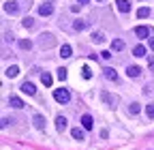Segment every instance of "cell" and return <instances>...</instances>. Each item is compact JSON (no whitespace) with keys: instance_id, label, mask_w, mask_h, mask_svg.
Here are the masks:
<instances>
[{"instance_id":"obj_1","label":"cell","mask_w":154,"mask_h":150,"mask_svg":"<svg viewBox=\"0 0 154 150\" xmlns=\"http://www.w3.org/2000/svg\"><path fill=\"white\" fill-rule=\"evenodd\" d=\"M54 99L60 103V105H66V103L71 101V95H69L66 88H56V90H54Z\"/></svg>"},{"instance_id":"obj_2","label":"cell","mask_w":154,"mask_h":150,"mask_svg":"<svg viewBox=\"0 0 154 150\" xmlns=\"http://www.w3.org/2000/svg\"><path fill=\"white\" fill-rule=\"evenodd\" d=\"M38 45H41L43 49H49V47H54V45H56V39H54V34H49V32H43L41 36H38Z\"/></svg>"},{"instance_id":"obj_3","label":"cell","mask_w":154,"mask_h":150,"mask_svg":"<svg viewBox=\"0 0 154 150\" xmlns=\"http://www.w3.org/2000/svg\"><path fill=\"white\" fill-rule=\"evenodd\" d=\"M22 92H24V95H28V97H34V95H36V86H34L32 82H24V84H22Z\"/></svg>"},{"instance_id":"obj_4","label":"cell","mask_w":154,"mask_h":150,"mask_svg":"<svg viewBox=\"0 0 154 150\" xmlns=\"http://www.w3.org/2000/svg\"><path fill=\"white\" fill-rule=\"evenodd\" d=\"M135 34L139 39H150V28L148 26H135Z\"/></svg>"},{"instance_id":"obj_5","label":"cell","mask_w":154,"mask_h":150,"mask_svg":"<svg viewBox=\"0 0 154 150\" xmlns=\"http://www.w3.org/2000/svg\"><path fill=\"white\" fill-rule=\"evenodd\" d=\"M116 7L120 13H131V2L128 0H116Z\"/></svg>"},{"instance_id":"obj_6","label":"cell","mask_w":154,"mask_h":150,"mask_svg":"<svg viewBox=\"0 0 154 150\" xmlns=\"http://www.w3.org/2000/svg\"><path fill=\"white\" fill-rule=\"evenodd\" d=\"M5 11L11 13V15H17V13H19V5L13 2V0H9V2H5Z\"/></svg>"},{"instance_id":"obj_7","label":"cell","mask_w":154,"mask_h":150,"mask_svg":"<svg viewBox=\"0 0 154 150\" xmlns=\"http://www.w3.org/2000/svg\"><path fill=\"white\" fill-rule=\"evenodd\" d=\"M32 122H34V127H36L38 131H45V118H43L41 114H34V116H32Z\"/></svg>"},{"instance_id":"obj_8","label":"cell","mask_w":154,"mask_h":150,"mask_svg":"<svg viewBox=\"0 0 154 150\" xmlns=\"http://www.w3.org/2000/svg\"><path fill=\"white\" fill-rule=\"evenodd\" d=\"M71 135H73V139H77V142H84V139H86V129H79V127H77V129L71 131Z\"/></svg>"},{"instance_id":"obj_9","label":"cell","mask_w":154,"mask_h":150,"mask_svg":"<svg viewBox=\"0 0 154 150\" xmlns=\"http://www.w3.org/2000/svg\"><path fill=\"white\" fill-rule=\"evenodd\" d=\"M82 127H84L86 131H90V129L94 127V120H92L90 114H84V116H82Z\"/></svg>"},{"instance_id":"obj_10","label":"cell","mask_w":154,"mask_h":150,"mask_svg":"<svg viewBox=\"0 0 154 150\" xmlns=\"http://www.w3.org/2000/svg\"><path fill=\"white\" fill-rule=\"evenodd\" d=\"M126 75H128V77H139V75H141V69H139L137 64H131V67H126Z\"/></svg>"},{"instance_id":"obj_11","label":"cell","mask_w":154,"mask_h":150,"mask_svg":"<svg viewBox=\"0 0 154 150\" xmlns=\"http://www.w3.org/2000/svg\"><path fill=\"white\" fill-rule=\"evenodd\" d=\"M101 99H103V103H107L109 107H116V99H113V97L109 95L107 90H103V92H101Z\"/></svg>"},{"instance_id":"obj_12","label":"cell","mask_w":154,"mask_h":150,"mask_svg":"<svg viewBox=\"0 0 154 150\" xmlns=\"http://www.w3.org/2000/svg\"><path fill=\"white\" fill-rule=\"evenodd\" d=\"M66 122H69V120H66L64 116H58V118H56V129L60 131V133H62V131H66V127H69Z\"/></svg>"},{"instance_id":"obj_13","label":"cell","mask_w":154,"mask_h":150,"mask_svg":"<svg viewBox=\"0 0 154 150\" xmlns=\"http://www.w3.org/2000/svg\"><path fill=\"white\" fill-rule=\"evenodd\" d=\"M38 13H41L43 17H47V15H51V13H54V7H51L49 2H45V5L38 7Z\"/></svg>"},{"instance_id":"obj_14","label":"cell","mask_w":154,"mask_h":150,"mask_svg":"<svg viewBox=\"0 0 154 150\" xmlns=\"http://www.w3.org/2000/svg\"><path fill=\"white\" fill-rule=\"evenodd\" d=\"M9 105L15 107V109H22V107H24V101L19 99V97H9Z\"/></svg>"},{"instance_id":"obj_15","label":"cell","mask_w":154,"mask_h":150,"mask_svg":"<svg viewBox=\"0 0 154 150\" xmlns=\"http://www.w3.org/2000/svg\"><path fill=\"white\" fill-rule=\"evenodd\" d=\"M17 45H19V49H24V52H30L32 49V41L30 39H19Z\"/></svg>"},{"instance_id":"obj_16","label":"cell","mask_w":154,"mask_h":150,"mask_svg":"<svg viewBox=\"0 0 154 150\" xmlns=\"http://www.w3.org/2000/svg\"><path fill=\"white\" fill-rule=\"evenodd\" d=\"M111 49H113V52H122V49H124V41H122V39H113V41H111Z\"/></svg>"},{"instance_id":"obj_17","label":"cell","mask_w":154,"mask_h":150,"mask_svg":"<svg viewBox=\"0 0 154 150\" xmlns=\"http://www.w3.org/2000/svg\"><path fill=\"white\" fill-rule=\"evenodd\" d=\"M5 73H7V77H17V75H19V67L17 64H11Z\"/></svg>"},{"instance_id":"obj_18","label":"cell","mask_w":154,"mask_h":150,"mask_svg":"<svg viewBox=\"0 0 154 150\" xmlns=\"http://www.w3.org/2000/svg\"><path fill=\"white\" fill-rule=\"evenodd\" d=\"M60 56H62V58H71V56H73V49H71V45H62L60 47Z\"/></svg>"},{"instance_id":"obj_19","label":"cell","mask_w":154,"mask_h":150,"mask_svg":"<svg viewBox=\"0 0 154 150\" xmlns=\"http://www.w3.org/2000/svg\"><path fill=\"white\" fill-rule=\"evenodd\" d=\"M105 77H107L109 82H116V80H118V73H116L111 67H107V69H105Z\"/></svg>"},{"instance_id":"obj_20","label":"cell","mask_w":154,"mask_h":150,"mask_svg":"<svg viewBox=\"0 0 154 150\" xmlns=\"http://www.w3.org/2000/svg\"><path fill=\"white\" fill-rule=\"evenodd\" d=\"M133 56H137V58L146 56V47H143V45H135V47H133Z\"/></svg>"},{"instance_id":"obj_21","label":"cell","mask_w":154,"mask_h":150,"mask_svg":"<svg viewBox=\"0 0 154 150\" xmlns=\"http://www.w3.org/2000/svg\"><path fill=\"white\" fill-rule=\"evenodd\" d=\"M41 82H43V84H45V86L49 88V86L54 84V77H51V75H49V73H43V75H41Z\"/></svg>"},{"instance_id":"obj_22","label":"cell","mask_w":154,"mask_h":150,"mask_svg":"<svg viewBox=\"0 0 154 150\" xmlns=\"http://www.w3.org/2000/svg\"><path fill=\"white\" fill-rule=\"evenodd\" d=\"M139 109H141V105H139V103H131V105H128V114H133V116H135V114H139Z\"/></svg>"},{"instance_id":"obj_23","label":"cell","mask_w":154,"mask_h":150,"mask_svg":"<svg viewBox=\"0 0 154 150\" xmlns=\"http://www.w3.org/2000/svg\"><path fill=\"white\" fill-rule=\"evenodd\" d=\"M137 17H141V20H146V17H150V9H148V7H141V9L137 11Z\"/></svg>"},{"instance_id":"obj_24","label":"cell","mask_w":154,"mask_h":150,"mask_svg":"<svg viewBox=\"0 0 154 150\" xmlns=\"http://www.w3.org/2000/svg\"><path fill=\"white\" fill-rule=\"evenodd\" d=\"M146 116H148L150 120H154V103H148V107H146Z\"/></svg>"},{"instance_id":"obj_25","label":"cell","mask_w":154,"mask_h":150,"mask_svg":"<svg viewBox=\"0 0 154 150\" xmlns=\"http://www.w3.org/2000/svg\"><path fill=\"white\" fill-rule=\"evenodd\" d=\"M92 41H94V43H103V41H105L103 32H94V34H92Z\"/></svg>"},{"instance_id":"obj_26","label":"cell","mask_w":154,"mask_h":150,"mask_svg":"<svg viewBox=\"0 0 154 150\" xmlns=\"http://www.w3.org/2000/svg\"><path fill=\"white\" fill-rule=\"evenodd\" d=\"M22 26H24V28H32V26H34V20H32V17H24V20H22Z\"/></svg>"},{"instance_id":"obj_27","label":"cell","mask_w":154,"mask_h":150,"mask_svg":"<svg viewBox=\"0 0 154 150\" xmlns=\"http://www.w3.org/2000/svg\"><path fill=\"white\" fill-rule=\"evenodd\" d=\"M73 28H75V30H84V28H86V22H84V20H75Z\"/></svg>"},{"instance_id":"obj_28","label":"cell","mask_w":154,"mask_h":150,"mask_svg":"<svg viewBox=\"0 0 154 150\" xmlns=\"http://www.w3.org/2000/svg\"><path fill=\"white\" fill-rule=\"evenodd\" d=\"M58 80H60V82L66 80V69H64V67H62V69H58Z\"/></svg>"},{"instance_id":"obj_29","label":"cell","mask_w":154,"mask_h":150,"mask_svg":"<svg viewBox=\"0 0 154 150\" xmlns=\"http://www.w3.org/2000/svg\"><path fill=\"white\" fill-rule=\"evenodd\" d=\"M82 75H84L86 80H90V77H92V71H90V67H84V69H82Z\"/></svg>"},{"instance_id":"obj_30","label":"cell","mask_w":154,"mask_h":150,"mask_svg":"<svg viewBox=\"0 0 154 150\" xmlns=\"http://www.w3.org/2000/svg\"><path fill=\"white\" fill-rule=\"evenodd\" d=\"M11 122H13L11 118H2V122H0V127H2V129H5V127H9Z\"/></svg>"},{"instance_id":"obj_31","label":"cell","mask_w":154,"mask_h":150,"mask_svg":"<svg viewBox=\"0 0 154 150\" xmlns=\"http://www.w3.org/2000/svg\"><path fill=\"white\" fill-rule=\"evenodd\" d=\"M5 41H13V32H5Z\"/></svg>"},{"instance_id":"obj_32","label":"cell","mask_w":154,"mask_h":150,"mask_svg":"<svg viewBox=\"0 0 154 150\" xmlns=\"http://www.w3.org/2000/svg\"><path fill=\"white\" fill-rule=\"evenodd\" d=\"M101 56H103L105 60H109V58H111V52H101Z\"/></svg>"},{"instance_id":"obj_33","label":"cell","mask_w":154,"mask_h":150,"mask_svg":"<svg viewBox=\"0 0 154 150\" xmlns=\"http://www.w3.org/2000/svg\"><path fill=\"white\" fill-rule=\"evenodd\" d=\"M148 47L154 49V36H150V39H148Z\"/></svg>"},{"instance_id":"obj_34","label":"cell","mask_w":154,"mask_h":150,"mask_svg":"<svg viewBox=\"0 0 154 150\" xmlns=\"http://www.w3.org/2000/svg\"><path fill=\"white\" fill-rule=\"evenodd\" d=\"M77 2H79V5H88V0H77Z\"/></svg>"},{"instance_id":"obj_35","label":"cell","mask_w":154,"mask_h":150,"mask_svg":"<svg viewBox=\"0 0 154 150\" xmlns=\"http://www.w3.org/2000/svg\"><path fill=\"white\" fill-rule=\"evenodd\" d=\"M47 2H49V5H51V2H54V0H47Z\"/></svg>"},{"instance_id":"obj_36","label":"cell","mask_w":154,"mask_h":150,"mask_svg":"<svg viewBox=\"0 0 154 150\" xmlns=\"http://www.w3.org/2000/svg\"><path fill=\"white\" fill-rule=\"evenodd\" d=\"M96 2H103V0H96Z\"/></svg>"}]
</instances>
